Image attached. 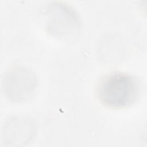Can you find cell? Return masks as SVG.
I'll return each mask as SVG.
<instances>
[{"label":"cell","instance_id":"6da1fadb","mask_svg":"<svg viewBox=\"0 0 147 147\" xmlns=\"http://www.w3.org/2000/svg\"><path fill=\"white\" fill-rule=\"evenodd\" d=\"M140 94V85L133 76L123 72H110L98 84L96 95L103 106L124 109L134 104Z\"/></svg>","mask_w":147,"mask_h":147}]
</instances>
